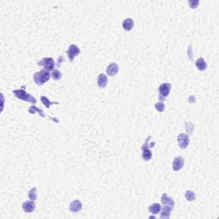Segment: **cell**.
Returning <instances> with one entry per match:
<instances>
[{
	"label": "cell",
	"mask_w": 219,
	"mask_h": 219,
	"mask_svg": "<svg viewBox=\"0 0 219 219\" xmlns=\"http://www.w3.org/2000/svg\"><path fill=\"white\" fill-rule=\"evenodd\" d=\"M191 48H192V47L189 46V49H188V56H189L190 59L192 60V55H191V52H190V51H191Z\"/></svg>",
	"instance_id": "25"
},
{
	"label": "cell",
	"mask_w": 219,
	"mask_h": 219,
	"mask_svg": "<svg viewBox=\"0 0 219 219\" xmlns=\"http://www.w3.org/2000/svg\"><path fill=\"white\" fill-rule=\"evenodd\" d=\"M28 197L31 200H36L37 199V188L33 187L28 192Z\"/></svg>",
	"instance_id": "21"
},
{
	"label": "cell",
	"mask_w": 219,
	"mask_h": 219,
	"mask_svg": "<svg viewBox=\"0 0 219 219\" xmlns=\"http://www.w3.org/2000/svg\"><path fill=\"white\" fill-rule=\"evenodd\" d=\"M40 100H41V102L44 104V105L46 107V108H50L51 105H55V104L57 105V104H58L57 102H51L50 100H48L46 97H45V96H41Z\"/></svg>",
	"instance_id": "18"
},
{
	"label": "cell",
	"mask_w": 219,
	"mask_h": 219,
	"mask_svg": "<svg viewBox=\"0 0 219 219\" xmlns=\"http://www.w3.org/2000/svg\"><path fill=\"white\" fill-rule=\"evenodd\" d=\"M39 64L42 65L44 69L47 71L53 70L54 67H55V62H54L53 58H51V57H45L41 61H40Z\"/></svg>",
	"instance_id": "5"
},
{
	"label": "cell",
	"mask_w": 219,
	"mask_h": 219,
	"mask_svg": "<svg viewBox=\"0 0 219 219\" xmlns=\"http://www.w3.org/2000/svg\"><path fill=\"white\" fill-rule=\"evenodd\" d=\"M13 93L16 95L17 98H18L19 100H23L26 102H29V103L35 104L37 102L36 99H34L31 94L27 93L24 90L18 89V90H14Z\"/></svg>",
	"instance_id": "2"
},
{
	"label": "cell",
	"mask_w": 219,
	"mask_h": 219,
	"mask_svg": "<svg viewBox=\"0 0 219 219\" xmlns=\"http://www.w3.org/2000/svg\"><path fill=\"white\" fill-rule=\"evenodd\" d=\"M51 77L53 78L55 80H59L60 78L62 77V74H61V72H60L59 70H52V73H51Z\"/></svg>",
	"instance_id": "22"
},
{
	"label": "cell",
	"mask_w": 219,
	"mask_h": 219,
	"mask_svg": "<svg viewBox=\"0 0 219 219\" xmlns=\"http://www.w3.org/2000/svg\"><path fill=\"white\" fill-rule=\"evenodd\" d=\"M142 157L143 159L146 161H148L152 158V152L150 151L147 141H146V143L142 146Z\"/></svg>",
	"instance_id": "7"
},
{
	"label": "cell",
	"mask_w": 219,
	"mask_h": 219,
	"mask_svg": "<svg viewBox=\"0 0 219 219\" xmlns=\"http://www.w3.org/2000/svg\"><path fill=\"white\" fill-rule=\"evenodd\" d=\"M184 165V160L182 157H177L173 161V169L175 171H178L181 169H182Z\"/></svg>",
	"instance_id": "8"
},
{
	"label": "cell",
	"mask_w": 219,
	"mask_h": 219,
	"mask_svg": "<svg viewBox=\"0 0 219 219\" xmlns=\"http://www.w3.org/2000/svg\"><path fill=\"white\" fill-rule=\"evenodd\" d=\"M80 48L73 44V45H70V46H69V48H68V50L66 51V54L70 62H72L74 58L76 56H78L80 54Z\"/></svg>",
	"instance_id": "4"
},
{
	"label": "cell",
	"mask_w": 219,
	"mask_h": 219,
	"mask_svg": "<svg viewBox=\"0 0 219 219\" xmlns=\"http://www.w3.org/2000/svg\"><path fill=\"white\" fill-rule=\"evenodd\" d=\"M160 211H161V206H160L159 204H158V203L153 204V205L149 207V212L152 213V214H154V215L159 213Z\"/></svg>",
	"instance_id": "17"
},
{
	"label": "cell",
	"mask_w": 219,
	"mask_h": 219,
	"mask_svg": "<svg viewBox=\"0 0 219 219\" xmlns=\"http://www.w3.org/2000/svg\"><path fill=\"white\" fill-rule=\"evenodd\" d=\"M118 70H119L118 65L116 63H111V64H110L109 66L107 67L106 72L108 74V75H110V76H114L115 75L118 73Z\"/></svg>",
	"instance_id": "10"
},
{
	"label": "cell",
	"mask_w": 219,
	"mask_h": 219,
	"mask_svg": "<svg viewBox=\"0 0 219 219\" xmlns=\"http://www.w3.org/2000/svg\"><path fill=\"white\" fill-rule=\"evenodd\" d=\"M82 208V204L79 200H73L70 204V210L72 212H78Z\"/></svg>",
	"instance_id": "9"
},
{
	"label": "cell",
	"mask_w": 219,
	"mask_h": 219,
	"mask_svg": "<svg viewBox=\"0 0 219 219\" xmlns=\"http://www.w3.org/2000/svg\"><path fill=\"white\" fill-rule=\"evenodd\" d=\"M195 65L196 67H197V69H198L199 70H201V71L206 70V68H207L206 61L204 60L203 57H199V58L197 59V61H196V63H195Z\"/></svg>",
	"instance_id": "16"
},
{
	"label": "cell",
	"mask_w": 219,
	"mask_h": 219,
	"mask_svg": "<svg viewBox=\"0 0 219 219\" xmlns=\"http://www.w3.org/2000/svg\"><path fill=\"white\" fill-rule=\"evenodd\" d=\"M51 77V75L49 73V71H47L46 70L39 71L33 75V80L34 82L36 83L37 85H44L45 83L49 80Z\"/></svg>",
	"instance_id": "1"
},
{
	"label": "cell",
	"mask_w": 219,
	"mask_h": 219,
	"mask_svg": "<svg viewBox=\"0 0 219 219\" xmlns=\"http://www.w3.org/2000/svg\"><path fill=\"white\" fill-rule=\"evenodd\" d=\"M155 108L159 112H163V110H164V105L162 102H158V103L155 105Z\"/></svg>",
	"instance_id": "23"
},
{
	"label": "cell",
	"mask_w": 219,
	"mask_h": 219,
	"mask_svg": "<svg viewBox=\"0 0 219 219\" xmlns=\"http://www.w3.org/2000/svg\"><path fill=\"white\" fill-rule=\"evenodd\" d=\"M107 83H108V79L106 75L105 74H100L98 77V86L100 88H105L107 86Z\"/></svg>",
	"instance_id": "12"
},
{
	"label": "cell",
	"mask_w": 219,
	"mask_h": 219,
	"mask_svg": "<svg viewBox=\"0 0 219 219\" xmlns=\"http://www.w3.org/2000/svg\"><path fill=\"white\" fill-rule=\"evenodd\" d=\"M161 200H162V203H163L164 206H170L171 208H173L174 206H175V202H174L172 198L168 197V195H167L166 193H163V195H162Z\"/></svg>",
	"instance_id": "13"
},
{
	"label": "cell",
	"mask_w": 219,
	"mask_h": 219,
	"mask_svg": "<svg viewBox=\"0 0 219 219\" xmlns=\"http://www.w3.org/2000/svg\"><path fill=\"white\" fill-rule=\"evenodd\" d=\"M28 111H29V113H31V114H34V113H39L40 114V116H42V117H45V114H44V112L41 110H40L39 108H37V107L35 106H31L29 107V110H28Z\"/></svg>",
	"instance_id": "19"
},
{
	"label": "cell",
	"mask_w": 219,
	"mask_h": 219,
	"mask_svg": "<svg viewBox=\"0 0 219 219\" xmlns=\"http://www.w3.org/2000/svg\"><path fill=\"white\" fill-rule=\"evenodd\" d=\"M199 1H198V0H193V1H189L188 2V4H189L191 9H196L198 7V5H199Z\"/></svg>",
	"instance_id": "24"
},
{
	"label": "cell",
	"mask_w": 219,
	"mask_h": 219,
	"mask_svg": "<svg viewBox=\"0 0 219 219\" xmlns=\"http://www.w3.org/2000/svg\"><path fill=\"white\" fill-rule=\"evenodd\" d=\"M177 142L182 149H185L189 144V137L186 134H180L177 137Z\"/></svg>",
	"instance_id": "6"
},
{
	"label": "cell",
	"mask_w": 219,
	"mask_h": 219,
	"mask_svg": "<svg viewBox=\"0 0 219 219\" xmlns=\"http://www.w3.org/2000/svg\"><path fill=\"white\" fill-rule=\"evenodd\" d=\"M185 198L187 199V200L188 201H193L195 199V193L192 192V191H187L186 193H185Z\"/></svg>",
	"instance_id": "20"
},
{
	"label": "cell",
	"mask_w": 219,
	"mask_h": 219,
	"mask_svg": "<svg viewBox=\"0 0 219 219\" xmlns=\"http://www.w3.org/2000/svg\"><path fill=\"white\" fill-rule=\"evenodd\" d=\"M171 89V85L169 83H163L159 86V100H165L167 96L169 94Z\"/></svg>",
	"instance_id": "3"
},
{
	"label": "cell",
	"mask_w": 219,
	"mask_h": 219,
	"mask_svg": "<svg viewBox=\"0 0 219 219\" xmlns=\"http://www.w3.org/2000/svg\"><path fill=\"white\" fill-rule=\"evenodd\" d=\"M173 208H171L170 206H165L162 210V212L160 214V217L162 219H167L169 218V216H170V212H171V210Z\"/></svg>",
	"instance_id": "15"
},
{
	"label": "cell",
	"mask_w": 219,
	"mask_h": 219,
	"mask_svg": "<svg viewBox=\"0 0 219 219\" xmlns=\"http://www.w3.org/2000/svg\"><path fill=\"white\" fill-rule=\"evenodd\" d=\"M22 209L25 212L30 213L33 212V210L35 209V204L33 202V200L32 201H26L22 204Z\"/></svg>",
	"instance_id": "11"
},
{
	"label": "cell",
	"mask_w": 219,
	"mask_h": 219,
	"mask_svg": "<svg viewBox=\"0 0 219 219\" xmlns=\"http://www.w3.org/2000/svg\"><path fill=\"white\" fill-rule=\"evenodd\" d=\"M134 21L131 18H127L123 21V29H125L126 31H130L133 29L134 27Z\"/></svg>",
	"instance_id": "14"
}]
</instances>
